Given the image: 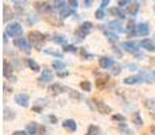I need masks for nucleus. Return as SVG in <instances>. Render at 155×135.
Wrapping results in <instances>:
<instances>
[{
    "label": "nucleus",
    "mask_w": 155,
    "mask_h": 135,
    "mask_svg": "<svg viewBox=\"0 0 155 135\" xmlns=\"http://www.w3.org/2000/svg\"><path fill=\"white\" fill-rule=\"evenodd\" d=\"M139 8H140V4L135 2V3H131V4H128V7H127V11H128L129 15L135 16L137 14V11H139Z\"/></svg>",
    "instance_id": "4be33fe9"
},
{
    "label": "nucleus",
    "mask_w": 155,
    "mask_h": 135,
    "mask_svg": "<svg viewBox=\"0 0 155 135\" xmlns=\"http://www.w3.org/2000/svg\"><path fill=\"white\" fill-rule=\"evenodd\" d=\"M49 122L51 123H56L57 122V118L54 115H49Z\"/></svg>",
    "instance_id": "3c124183"
},
{
    "label": "nucleus",
    "mask_w": 155,
    "mask_h": 135,
    "mask_svg": "<svg viewBox=\"0 0 155 135\" xmlns=\"http://www.w3.org/2000/svg\"><path fill=\"white\" fill-rule=\"evenodd\" d=\"M22 32H23V29H22V26L19 23H16V22L15 23H10L7 26V29H5V34L11 38L21 37Z\"/></svg>",
    "instance_id": "f03ea898"
},
{
    "label": "nucleus",
    "mask_w": 155,
    "mask_h": 135,
    "mask_svg": "<svg viewBox=\"0 0 155 135\" xmlns=\"http://www.w3.org/2000/svg\"><path fill=\"white\" fill-rule=\"evenodd\" d=\"M101 134V128L98 127V126L95 124H90L87 128V133H86V135H99Z\"/></svg>",
    "instance_id": "a878e982"
},
{
    "label": "nucleus",
    "mask_w": 155,
    "mask_h": 135,
    "mask_svg": "<svg viewBox=\"0 0 155 135\" xmlns=\"http://www.w3.org/2000/svg\"><path fill=\"white\" fill-rule=\"evenodd\" d=\"M129 0H118V7H124V5H128Z\"/></svg>",
    "instance_id": "49530a36"
},
{
    "label": "nucleus",
    "mask_w": 155,
    "mask_h": 135,
    "mask_svg": "<svg viewBox=\"0 0 155 135\" xmlns=\"http://www.w3.org/2000/svg\"><path fill=\"white\" fill-rule=\"evenodd\" d=\"M68 74H70V73H68V72H57V76H59V77H61V78H63V77H67Z\"/></svg>",
    "instance_id": "8fccbe9b"
},
{
    "label": "nucleus",
    "mask_w": 155,
    "mask_h": 135,
    "mask_svg": "<svg viewBox=\"0 0 155 135\" xmlns=\"http://www.w3.org/2000/svg\"><path fill=\"white\" fill-rule=\"evenodd\" d=\"M80 88H82L83 91H86V92H90L91 91V82L90 81H82L80 82Z\"/></svg>",
    "instance_id": "f704fd0d"
},
{
    "label": "nucleus",
    "mask_w": 155,
    "mask_h": 135,
    "mask_svg": "<svg viewBox=\"0 0 155 135\" xmlns=\"http://www.w3.org/2000/svg\"><path fill=\"white\" fill-rule=\"evenodd\" d=\"M52 66H53L54 70L60 72L63 70V69H65V64L63 61H53V64H52Z\"/></svg>",
    "instance_id": "7c9ffc66"
},
{
    "label": "nucleus",
    "mask_w": 155,
    "mask_h": 135,
    "mask_svg": "<svg viewBox=\"0 0 155 135\" xmlns=\"http://www.w3.org/2000/svg\"><path fill=\"white\" fill-rule=\"evenodd\" d=\"M48 92L51 93V95H53V96H57V95L64 93L65 92V88L63 87V85H60V84H52V85H49Z\"/></svg>",
    "instance_id": "1a4fd4ad"
},
{
    "label": "nucleus",
    "mask_w": 155,
    "mask_h": 135,
    "mask_svg": "<svg viewBox=\"0 0 155 135\" xmlns=\"http://www.w3.org/2000/svg\"><path fill=\"white\" fill-rule=\"evenodd\" d=\"M154 11H155V5H154Z\"/></svg>",
    "instance_id": "4d7b16f0"
},
{
    "label": "nucleus",
    "mask_w": 155,
    "mask_h": 135,
    "mask_svg": "<svg viewBox=\"0 0 155 135\" xmlns=\"http://www.w3.org/2000/svg\"><path fill=\"white\" fill-rule=\"evenodd\" d=\"M80 54H82V57H83V58H84V60L91 58V57H93V56H90V54H88L87 51L84 50V49H80Z\"/></svg>",
    "instance_id": "79ce46f5"
},
{
    "label": "nucleus",
    "mask_w": 155,
    "mask_h": 135,
    "mask_svg": "<svg viewBox=\"0 0 155 135\" xmlns=\"http://www.w3.org/2000/svg\"><path fill=\"white\" fill-rule=\"evenodd\" d=\"M52 41H53L54 43H57V45H67V38L64 37V35H59L56 34L53 38H52Z\"/></svg>",
    "instance_id": "bb28decb"
},
{
    "label": "nucleus",
    "mask_w": 155,
    "mask_h": 135,
    "mask_svg": "<svg viewBox=\"0 0 155 135\" xmlns=\"http://www.w3.org/2000/svg\"><path fill=\"white\" fill-rule=\"evenodd\" d=\"M95 18H97V19H104V18H105V11H104V8H99V10L95 11Z\"/></svg>",
    "instance_id": "ea45409f"
},
{
    "label": "nucleus",
    "mask_w": 155,
    "mask_h": 135,
    "mask_svg": "<svg viewBox=\"0 0 155 135\" xmlns=\"http://www.w3.org/2000/svg\"><path fill=\"white\" fill-rule=\"evenodd\" d=\"M142 77L137 74V76H131V77H127V78H124V84L127 85H135V84H139V82H142Z\"/></svg>",
    "instance_id": "6ab92c4d"
},
{
    "label": "nucleus",
    "mask_w": 155,
    "mask_h": 135,
    "mask_svg": "<svg viewBox=\"0 0 155 135\" xmlns=\"http://www.w3.org/2000/svg\"><path fill=\"white\" fill-rule=\"evenodd\" d=\"M46 20H48L49 23H52V24H59V26H61V22H60V20H57L56 18H52L51 15H49V16H46Z\"/></svg>",
    "instance_id": "a19ab883"
},
{
    "label": "nucleus",
    "mask_w": 155,
    "mask_h": 135,
    "mask_svg": "<svg viewBox=\"0 0 155 135\" xmlns=\"http://www.w3.org/2000/svg\"><path fill=\"white\" fill-rule=\"evenodd\" d=\"M150 130H151V134H153V135H155V126H153V127H151Z\"/></svg>",
    "instance_id": "5fc2aeb1"
},
{
    "label": "nucleus",
    "mask_w": 155,
    "mask_h": 135,
    "mask_svg": "<svg viewBox=\"0 0 155 135\" xmlns=\"http://www.w3.org/2000/svg\"><path fill=\"white\" fill-rule=\"evenodd\" d=\"M59 12H60V18H68L70 15H72L74 14V8L72 7H68V5H64L63 8H60L59 10Z\"/></svg>",
    "instance_id": "aec40b11"
},
{
    "label": "nucleus",
    "mask_w": 155,
    "mask_h": 135,
    "mask_svg": "<svg viewBox=\"0 0 155 135\" xmlns=\"http://www.w3.org/2000/svg\"><path fill=\"white\" fill-rule=\"evenodd\" d=\"M52 80H53V72L48 68H44L42 74H41V77H40V81L45 84V82H49V81H52Z\"/></svg>",
    "instance_id": "9b49d317"
},
{
    "label": "nucleus",
    "mask_w": 155,
    "mask_h": 135,
    "mask_svg": "<svg viewBox=\"0 0 155 135\" xmlns=\"http://www.w3.org/2000/svg\"><path fill=\"white\" fill-rule=\"evenodd\" d=\"M44 53L49 54V56L57 57V58H61V57H63V54H61V53H59V51H56V50H52V49H45V50H44Z\"/></svg>",
    "instance_id": "473e14b6"
},
{
    "label": "nucleus",
    "mask_w": 155,
    "mask_h": 135,
    "mask_svg": "<svg viewBox=\"0 0 155 135\" xmlns=\"http://www.w3.org/2000/svg\"><path fill=\"white\" fill-rule=\"evenodd\" d=\"M120 72H121V68L120 66H116L114 68V72H113V74H118Z\"/></svg>",
    "instance_id": "864d4df0"
},
{
    "label": "nucleus",
    "mask_w": 155,
    "mask_h": 135,
    "mask_svg": "<svg viewBox=\"0 0 155 135\" xmlns=\"http://www.w3.org/2000/svg\"><path fill=\"white\" fill-rule=\"evenodd\" d=\"M109 12L112 14L113 16H116V18H120V19H124V18H125V14H124V11H123V10H120V7L110 8Z\"/></svg>",
    "instance_id": "b1692460"
},
{
    "label": "nucleus",
    "mask_w": 155,
    "mask_h": 135,
    "mask_svg": "<svg viewBox=\"0 0 155 135\" xmlns=\"http://www.w3.org/2000/svg\"><path fill=\"white\" fill-rule=\"evenodd\" d=\"M99 66L102 69H109V68L114 66V60L109 58V57H101L99 58Z\"/></svg>",
    "instance_id": "4468645a"
},
{
    "label": "nucleus",
    "mask_w": 155,
    "mask_h": 135,
    "mask_svg": "<svg viewBox=\"0 0 155 135\" xmlns=\"http://www.w3.org/2000/svg\"><path fill=\"white\" fill-rule=\"evenodd\" d=\"M68 4H70V7L76 8L78 7V0H68Z\"/></svg>",
    "instance_id": "c03bdc74"
},
{
    "label": "nucleus",
    "mask_w": 155,
    "mask_h": 135,
    "mask_svg": "<svg viewBox=\"0 0 155 135\" xmlns=\"http://www.w3.org/2000/svg\"><path fill=\"white\" fill-rule=\"evenodd\" d=\"M132 120H134V123L137 126V127H142L143 126V119H142V116H140L139 112H135L134 116H132Z\"/></svg>",
    "instance_id": "c756f323"
},
{
    "label": "nucleus",
    "mask_w": 155,
    "mask_h": 135,
    "mask_svg": "<svg viewBox=\"0 0 155 135\" xmlns=\"http://www.w3.org/2000/svg\"><path fill=\"white\" fill-rule=\"evenodd\" d=\"M139 46H140V43L132 42V41H127V42L121 43V48H123L125 51H128V53H132L134 56H137V54H139Z\"/></svg>",
    "instance_id": "39448f33"
},
{
    "label": "nucleus",
    "mask_w": 155,
    "mask_h": 135,
    "mask_svg": "<svg viewBox=\"0 0 155 135\" xmlns=\"http://www.w3.org/2000/svg\"><path fill=\"white\" fill-rule=\"evenodd\" d=\"M14 45L18 49L23 50L25 53H30V51H31V45H30V42L26 38H15V39H14Z\"/></svg>",
    "instance_id": "20e7f679"
},
{
    "label": "nucleus",
    "mask_w": 155,
    "mask_h": 135,
    "mask_svg": "<svg viewBox=\"0 0 155 135\" xmlns=\"http://www.w3.org/2000/svg\"><path fill=\"white\" fill-rule=\"evenodd\" d=\"M94 103H95V108H97V111H98L99 114H102V115H109L110 112H112V108H110L107 104H105L104 101H101V100H94Z\"/></svg>",
    "instance_id": "6e6552de"
},
{
    "label": "nucleus",
    "mask_w": 155,
    "mask_h": 135,
    "mask_svg": "<svg viewBox=\"0 0 155 135\" xmlns=\"http://www.w3.org/2000/svg\"><path fill=\"white\" fill-rule=\"evenodd\" d=\"M109 4H110V0H102V2H101V8L107 7Z\"/></svg>",
    "instance_id": "de8ad7c7"
},
{
    "label": "nucleus",
    "mask_w": 155,
    "mask_h": 135,
    "mask_svg": "<svg viewBox=\"0 0 155 135\" xmlns=\"http://www.w3.org/2000/svg\"><path fill=\"white\" fill-rule=\"evenodd\" d=\"M3 66H4V72H3V76L5 77V78H12V80H15V77L12 76V73H14V69L12 66L10 65V62L7 61V60H4V62H3Z\"/></svg>",
    "instance_id": "9d476101"
},
{
    "label": "nucleus",
    "mask_w": 155,
    "mask_h": 135,
    "mask_svg": "<svg viewBox=\"0 0 155 135\" xmlns=\"http://www.w3.org/2000/svg\"><path fill=\"white\" fill-rule=\"evenodd\" d=\"M136 34L142 35V37H146V35L150 34V27H148L147 23H139L136 26Z\"/></svg>",
    "instance_id": "ddd939ff"
},
{
    "label": "nucleus",
    "mask_w": 155,
    "mask_h": 135,
    "mask_svg": "<svg viewBox=\"0 0 155 135\" xmlns=\"http://www.w3.org/2000/svg\"><path fill=\"white\" fill-rule=\"evenodd\" d=\"M107 29L113 30V31H117V32H124L125 31V30L123 29V26H121V23L120 22H117V20L109 22V23H107Z\"/></svg>",
    "instance_id": "f3484780"
},
{
    "label": "nucleus",
    "mask_w": 155,
    "mask_h": 135,
    "mask_svg": "<svg viewBox=\"0 0 155 135\" xmlns=\"http://www.w3.org/2000/svg\"><path fill=\"white\" fill-rule=\"evenodd\" d=\"M26 64H27V66H29L30 69H31L33 72H40V65L37 64V62L34 61V60H31V58H27L26 60Z\"/></svg>",
    "instance_id": "cd10ccee"
},
{
    "label": "nucleus",
    "mask_w": 155,
    "mask_h": 135,
    "mask_svg": "<svg viewBox=\"0 0 155 135\" xmlns=\"http://www.w3.org/2000/svg\"><path fill=\"white\" fill-rule=\"evenodd\" d=\"M93 2H94V0H84V5H86V7H91V5H93Z\"/></svg>",
    "instance_id": "603ef678"
},
{
    "label": "nucleus",
    "mask_w": 155,
    "mask_h": 135,
    "mask_svg": "<svg viewBox=\"0 0 155 135\" xmlns=\"http://www.w3.org/2000/svg\"><path fill=\"white\" fill-rule=\"evenodd\" d=\"M154 106H155V100H154V99H146V100H144V107H146V108L151 109Z\"/></svg>",
    "instance_id": "e433bc0d"
},
{
    "label": "nucleus",
    "mask_w": 155,
    "mask_h": 135,
    "mask_svg": "<svg viewBox=\"0 0 155 135\" xmlns=\"http://www.w3.org/2000/svg\"><path fill=\"white\" fill-rule=\"evenodd\" d=\"M37 104H38V106H34V107H33V109H34V111H37V112H40L41 109H42V107L46 106V100H45V99H44V100H42V99H40V100H37Z\"/></svg>",
    "instance_id": "2f4dec72"
},
{
    "label": "nucleus",
    "mask_w": 155,
    "mask_h": 135,
    "mask_svg": "<svg viewBox=\"0 0 155 135\" xmlns=\"http://www.w3.org/2000/svg\"><path fill=\"white\" fill-rule=\"evenodd\" d=\"M12 135H29V133H27V131H14L12 133Z\"/></svg>",
    "instance_id": "09e8293b"
},
{
    "label": "nucleus",
    "mask_w": 155,
    "mask_h": 135,
    "mask_svg": "<svg viewBox=\"0 0 155 135\" xmlns=\"http://www.w3.org/2000/svg\"><path fill=\"white\" fill-rule=\"evenodd\" d=\"M101 27H102V31H104L105 37L107 38V41H109L110 43L117 42V41H118V37L114 34V32H112V30H105V29H104V26H101Z\"/></svg>",
    "instance_id": "a211bd4d"
},
{
    "label": "nucleus",
    "mask_w": 155,
    "mask_h": 135,
    "mask_svg": "<svg viewBox=\"0 0 155 135\" xmlns=\"http://www.w3.org/2000/svg\"><path fill=\"white\" fill-rule=\"evenodd\" d=\"M127 68H128L129 70H139V66H137L136 64H129V65H127Z\"/></svg>",
    "instance_id": "37998d69"
},
{
    "label": "nucleus",
    "mask_w": 155,
    "mask_h": 135,
    "mask_svg": "<svg viewBox=\"0 0 155 135\" xmlns=\"http://www.w3.org/2000/svg\"><path fill=\"white\" fill-rule=\"evenodd\" d=\"M153 118H154V119H155V112H154V114H153Z\"/></svg>",
    "instance_id": "6e6d98bb"
},
{
    "label": "nucleus",
    "mask_w": 155,
    "mask_h": 135,
    "mask_svg": "<svg viewBox=\"0 0 155 135\" xmlns=\"http://www.w3.org/2000/svg\"><path fill=\"white\" fill-rule=\"evenodd\" d=\"M64 53H78V49H76V46H74V45H65L64 46Z\"/></svg>",
    "instance_id": "72a5a7b5"
},
{
    "label": "nucleus",
    "mask_w": 155,
    "mask_h": 135,
    "mask_svg": "<svg viewBox=\"0 0 155 135\" xmlns=\"http://www.w3.org/2000/svg\"><path fill=\"white\" fill-rule=\"evenodd\" d=\"M79 29L82 30V31H84L86 34H88V32L93 30V23H91V22H83L79 26Z\"/></svg>",
    "instance_id": "c85d7f7f"
},
{
    "label": "nucleus",
    "mask_w": 155,
    "mask_h": 135,
    "mask_svg": "<svg viewBox=\"0 0 155 135\" xmlns=\"http://www.w3.org/2000/svg\"><path fill=\"white\" fill-rule=\"evenodd\" d=\"M35 8L42 14H49L52 11V7L49 4H46V3H35Z\"/></svg>",
    "instance_id": "412c9836"
},
{
    "label": "nucleus",
    "mask_w": 155,
    "mask_h": 135,
    "mask_svg": "<svg viewBox=\"0 0 155 135\" xmlns=\"http://www.w3.org/2000/svg\"><path fill=\"white\" fill-rule=\"evenodd\" d=\"M64 5H65V2H64V0H54L53 8H56V10H60V8H63Z\"/></svg>",
    "instance_id": "4c0bfd02"
},
{
    "label": "nucleus",
    "mask_w": 155,
    "mask_h": 135,
    "mask_svg": "<svg viewBox=\"0 0 155 135\" xmlns=\"http://www.w3.org/2000/svg\"><path fill=\"white\" fill-rule=\"evenodd\" d=\"M3 118H4V120H7V122H10V120H14V119H15V112H14L12 109H10L8 107H5Z\"/></svg>",
    "instance_id": "393cba45"
},
{
    "label": "nucleus",
    "mask_w": 155,
    "mask_h": 135,
    "mask_svg": "<svg viewBox=\"0 0 155 135\" xmlns=\"http://www.w3.org/2000/svg\"><path fill=\"white\" fill-rule=\"evenodd\" d=\"M3 15H4V18H3V20L4 22H8L10 19L14 18V12L11 11V8L8 7V5L4 4V7H3Z\"/></svg>",
    "instance_id": "5701e85b"
},
{
    "label": "nucleus",
    "mask_w": 155,
    "mask_h": 135,
    "mask_svg": "<svg viewBox=\"0 0 155 135\" xmlns=\"http://www.w3.org/2000/svg\"><path fill=\"white\" fill-rule=\"evenodd\" d=\"M113 119H114V120H120V122H124V120H125V118H124L123 115H113Z\"/></svg>",
    "instance_id": "a18cd8bd"
},
{
    "label": "nucleus",
    "mask_w": 155,
    "mask_h": 135,
    "mask_svg": "<svg viewBox=\"0 0 155 135\" xmlns=\"http://www.w3.org/2000/svg\"><path fill=\"white\" fill-rule=\"evenodd\" d=\"M26 131L29 133V135H42L46 131V128L44 127V126L38 124V123L33 122V123H29V124H27Z\"/></svg>",
    "instance_id": "7ed1b4c3"
},
{
    "label": "nucleus",
    "mask_w": 155,
    "mask_h": 135,
    "mask_svg": "<svg viewBox=\"0 0 155 135\" xmlns=\"http://www.w3.org/2000/svg\"><path fill=\"white\" fill-rule=\"evenodd\" d=\"M140 46L147 51H155V43L153 42V39H150V38H144V39H142Z\"/></svg>",
    "instance_id": "f8f14e48"
},
{
    "label": "nucleus",
    "mask_w": 155,
    "mask_h": 135,
    "mask_svg": "<svg viewBox=\"0 0 155 135\" xmlns=\"http://www.w3.org/2000/svg\"><path fill=\"white\" fill-rule=\"evenodd\" d=\"M27 38H29V41L33 43V46H34L35 49H38V50L42 49V45H44V42H45V35H44L42 32L30 31L29 35H27Z\"/></svg>",
    "instance_id": "f257e3e1"
},
{
    "label": "nucleus",
    "mask_w": 155,
    "mask_h": 135,
    "mask_svg": "<svg viewBox=\"0 0 155 135\" xmlns=\"http://www.w3.org/2000/svg\"><path fill=\"white\" fill-rule=\"evenodd\" d=\"M14 100H15V103L18 104V106L23 107V108H27L29 103H30V97L27 93H18V95H15Z\"/></svg>",
    "instance_id": "423d86ee"
},
{
    "label": "nucleus",
    "mask_w": 155,
    "mask_h": 135,
    "mask_svg": "<svg viewBox=\"0 0 155 135\" xmlns=\"http://www.w3.org/2000/svg\"><path fill=\"white\" fill-rule=\"evenodd\" d=\"M63 127H64L65 130H68V131H71V133H74V131H76L78 124H76L75 120L67 119V120H64V122H63Z\"/></svg>",
    "instance_id": "dca6fc26"
},
{
    "label": "nucleus",
    "mask_w": 155,
    "mask_h": 135,
    "mask_svg": "<svg viewBox=\"0 0 155 135\" xmlns=\"http://www.w3.org/2000/svg\"><path fill=\"white\" fill-rule=\"evenodd\" d=\"M109 82V74H99L98 73V80H97V87L98 88H105Z\"/></svg>",
    "instance_id": "2eb2a0df"
},
{
    "label": "nucleus",
    "mask_w": 155,
    "mask_h": 135,
    "mask_svg": "<svg viewBox=\"0 0 155 135\" xmlns=\"http://www.w3.org/2000/svg\"><path fill=\"white\" fill-rule=\"evenodd\" d=\"M139 76L142 77V80L147 84H153L155 82V72L153 70H140Z\"/></svg>",
    "instance_id": "0eeeda50"
},
{
    "label": "nucleus",
    "mask_w": 155,
    "mask_h": 135,
    "mask_svg": "<svg viewBox=\"0 0 155 135\" xmlns=\"http://www.w3.org/2000/svg\"><path fill=\"white\" fill-rule=\"evenodd\" d=\"M68 93H70V96H71V97H72V99H76V100H82V99H83V96L80 95V93L75 92V91H70V92H68Z\"/></svg>",
    "instance_id": "58836bf2"
},
{
    "label": "nucleus",
    "mask_w": 155,
    "mask_h": 135,
    "mask_svg": "<svg viewBox=\"0 0 155 135\" xmlns=\"http://www.w3.org/2000/svg\"><path fill=\"white\" fill-rule=\"evenodd\" d=\"M11 2H14V3H15L16 8H18L19 11H21V7H22V8H25V5L27 4V2H26V0H11Z\"/></svg>",
    "instance_id": "c9c22d12"
}]
</instances>
